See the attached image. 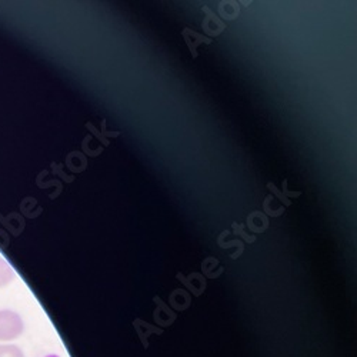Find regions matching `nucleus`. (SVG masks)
Returning <instances> with one entry per match:
<instances>
[{"mask_svg":"<svg viewBox=\"0 0 357 357\" xmlns=\"http://www.w3.org/2000/svg\"><path fill=\"white\" fill-rule=\"evenodd\" d=\"M24 332L22 316L10 309H0V342L10 343L19 339Z\"/></svg>","mask_w":357,"mask_h":357,"instance_id":"1","label":"nucleus"},{"mask_svg":"<svg viewBox=\"0 0 357 357\" xmlns=\"http://www.w3.org/2000/svg\"><path fill=\"white\" fill-rule=\"evenodd\" d=\"M16 279V272L13 267L0 256V289L8 287Z\"/></svg>","mask_w":357,"mask_h":357,"instance_id":"2","label":"nucleus"},{"mask_svg":"<svg viewBox=\"0 0 357 357\" xmlns=\"http://www.w3.org/2000/svg\"><path fill=\"white\" fill-rule=\"evenodd\" d=\"M0 357H24V353L16 344L3 343L0 344Z\"/></svg>","mask_w":357,"mask_h":357,"instance_id":"3","label":"nucleus"},{"mask_svg":"<svg viewBox=\"0 0 357 357\" xmlns=\"http://www.w3.org/2000/svg\"><path fill=\"white\" fill-rule=\"evenodd\" d=\"M46 357H59L57 354H49V356H46Z\"/></svg>","mask_w":357,"mask_h":357,"instance_id":"4","label":"nucleus"}]
</instances>
